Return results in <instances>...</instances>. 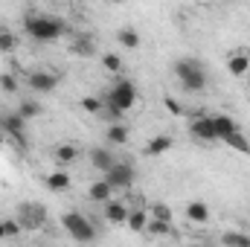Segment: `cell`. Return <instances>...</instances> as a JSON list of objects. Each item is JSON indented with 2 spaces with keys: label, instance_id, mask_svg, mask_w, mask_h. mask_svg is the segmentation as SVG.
Here are the masks:
<instances>
[{
  "label": "cell",
  "instance_id": "7c38bea8",
  "mask_svg": "<svg viewBox=\"0 0 250 247\" xmlns=\"http://www.w3.org/2000/svg\"><path fill=\"white\" fill-rule=\"evenodd\" d=\"M87 195H90V201L105 204V201H111V198H114V186L108 184L105 178H99V181H93V184L87 186Z\"/></svg>",
  "mask_w": 250,
  "mask_h": 247
},
{
  "label": "cell",
  "instance_id": "7402d4cb",
  "mask_svg": "<svg viewBox=\"0 0 250 247\" xmlns=\"http://www.w3.org/2000/svg\"><path fill=\"white\" fill-rule=\"evenodd\" d=\"M102 117H105L108 123H123L125 111H123V108H117L111 99H105V96H102Z\"/></svg>",
  "mask_w": 250,
  "mask_h": 247
},
{
  "label": "cell",
  "instance_id": "836d02e7",
  "mask_svg": "<svg viewBox=\"0 0 250 247\" xmlns=\"http://www.w3.org/2000/svg\"><path fill=\"white\" fill-rule=\"evenodd\" d=\"M0 239H6V224L0 221Z\"/></svg>",
  "mask_w": 250,
  "mask_h": 247
},
{
  "label": "cell",
  "instance_id": "5b68a950",
  "mask_svg": "<svg viewBox=\"0 0 250 247\" xmlns=\"http://www.w3.org/2000/svg\"><path fill=\"white\" fill-rule=\"evenodd\" d=\"M15 218L21 221V227H23V230H38V227H44L47 212H44V206H38V204H21Z\"/></svg>",
  "mask_w": 250,
  "mask_h": 247
},
{
  "label": "cell",
  "instance_id": "d4e9b609",
  "mask_svg": "<svg viewBox=\"0 0 250 247\" xmlns=\"http://www.w3.org/2000/svg\"><path fill=\"white\" fill-rule=\"evenodd\" d=\"M146 230H148L151 236H169V233H172V221H160V218H148V224H146Z\"/></svg>",
  "mask_w": 250,
  "mask_h": 247
},
{
  "label": "cell",
  "instance_id": "3957f363",
  "mask_svg": "<svg viewBox=\"0 0 250 247\" xmlns=\"http://www.w3.org/2000/svg\"><path fill=\"white\" fill-rule=\"evenodd\" d=\"M62 227L76 239V242H93V239H96V227H93V224L87 221V215H82V212H64Z\"/></svg>",
  "mask_w": 250,
  "mask_h": 247
},
{
  "label": "cell",
  "instance_id": "8d00e7d4",
  "mask_svg": "<svg viewBox=\"0 0 250 247\" xmlns=\"http://www.w3.org/2000/svg\"><path fill=\"white\" fill-rule=\"evenodd\" d=\"M224 3H233V0H224Z\"/></svg>",
  "mask_w": 250,
  "mask_h": 247
},
{
  "label": "cell",
  "instance_id": "277c9868",
  "mask_svg": "<svg viewBox=\"0 0 250 247\" xmlns=\"http://www.w3.org/2000/svg\"><path fill=\"white\" fill-rule=\"evenodd\" d=\"M105 99H111V102H114L117 108H123V111H131L134 102H137V87H134V82L120 79V82H114V87L105 93Z\"/></svg>",
  "mask_w": 250,
  "mask_h": 247
},
{
  "label": "cell",
  "instance_id": "8fae6325",
  "mask_svg": "<svg viewBox=\"0 0 250 247\" xmlns=\"http://www.w3.org/2000/svg\"><path fill=\"white\" fill-rule=\"evenodd\" d=\"M172 145H175V140H172L169 134H157V137H151V140L146 143V154H148V157H160V154L172 151Z\"/></svg>",
  "mask_w": 250,
  "mask_h": 247
},
{
  "label": "cell",
  "instance_id": "2e32d148",
  "mask_svg": "<svg viewBox=\"0 0 250 247\" xmlns=\"http://www.w3.org/2000/svg\"><path fill=\"white\" fill-rule=\"evenodd\" d=\"M187 218L192 224H207V221H209V206H207L204 201H189Z\"/></svg>",
  "mask_w": 250,
  "mask_h": 247
},
{
  "label": "cell",
  "instance_id": "4dcf8cb0",
  "mask_svg": "<svg viewBox=\"0 0 250 247\" xmlns=\"http://www.w3.org/2000/svg\"><path fill=\"white\" fill-rule=\"evenodd\" d=\"M15 47H18V38H15L12 32H6V29H3V32H0V53H3V56H9V53H15Z\"/></svg>",
  "mask_w": 250,
  "mask_h": 247
},
{
  "label": "cell",
  "instance_id": "d6a6232c",
  "mask_svg": "<svg viewBox=\"0 0 250 247\" xmlns=\"http://www.w3.org/2000/svg\"><path fill=\"white\" fill-rule=\"evenodd\" d=\"M163 105H166V111H169L172 117H181V114H184V105H181L178 99H172V96H166V99H163Z\"/></svg>",
  "mask_w": 250,
  "mask_h": 247
},
{
  "label": "cell",
  "instance_id": "484cf974",
  "mask_svg": "<svg viewBox=\"0 0 250 247\" xmlns=\"http://www.w3.org/2000/svg\"><path fill=\"white\" fill-rule=\"evenodd\" d=\"M102 67H105L108 73H123V56H117V53H105V56H102Z\"/></svg>",
  "mask_w": 250,
  "mask_h": 247
},
{
  "label": "cell",
  "instance_id": "30bf717a",
  "mask_svg": "<svg viewBox=\"0 0 250 247\" xmlns=\"http://www.w3.org/2000/svg\"><path fill=\"white\" fill-rule=\"evenodd\" d=\"M0 125H3V131H6L9 137H15V140H21V143H23V128H26V120H23L18 111L6 114V117L0 120Z\"/></svg>",
  "mask_w": 250,
  "mask_h": 247
},
{
  "label": "cell",
  "instance_id": "83f0119b",
  "mask_svg": "<svg viewBox=\"0 0 250 247\" xmlns=\"http://www.w3.org/2000/svg\"><path fill=\"white\" fill-rule=\"evenodd\" d=\"M79 108H82L84 114H102V99H99V96H84V99L79 102Z\"/></svg>",
  "mask_w": 250,
  "mask_h": 247
},
{
  "label": "cell",
  "instance_id": "cb8c5ba5",
  "mask_svg": "<svg viewBox=\"0 0 250 247\" xmlns=\"http://www.w3.org/2000/svg\"><path fill=\"white\" fill-rule=\"evenodd\" d=\"M117 41L123 44L125 50H137V47H140V35H137V29H128V26L117 32Z\"/></svg>",
  "mask_w": 250,
  "mask_h": 247
},
{
  "label": "cell",
  "instance_id": "e575fe53",
  "mask_svg": "<svg viewBox=\"0 0 250 247\" xmlns=\"http://www.w3.org/2000/svg\"><path fill=\"white\" fill-rule=\"evenodd\" d=\"M108 3H123V0H108Z\"/></svg>",
  "mask_w": 250,
  "mask_h": 247
},
{
  "label": "cell",
  "instance_id": "8992f818",
  "mask_svg": "<svg viewBox=\"0 0 250 247\" xmlns=\"http://www.w3.org/2000/svg\"><path fill=\"white\" fill-rule=\"evenodd\" d=\"M102 178L114 186V192H117V189L125 192V189H131V184H134V166H128V163H114Z\"/></svg>",
  "mask_w": 250,
  "mask_h": 247
},
{
  "label": "cell",
  "instance_id": "4fadbf2b",
  "mask_svg": "<svg viewBox=\"0 0 250 247\" xmlns=\"http://www.w3.org/2000/svg\"><path fill=\"white\" fill-rule=\"evenodd\" d=\"M114 163H117V157H114L108 148H93V151H90V166H93L96 172H102V175H105Z\"/></svg>",
  "mask_w": 250,
  "mask_h": 247
},
{
  "label": "cell",
  "instance_id": "d590c367",
  "mask_svg": "<svg viewBox=\"0 0 250 247\" xmlns=\"http://www.w3.org/2000/svg\"><path fill=\"white\" fill-rule=\"evenodd\" d=\"M248 84H250V70H248Z\"/></svg>",
  "mask_w": 250,
  "mask_h": 247
},
{
  "label": "cell",
  "instance_id": "d6986e66",
  "mask_svg": "<svg viewBox=\"0 0 250 247\" xmlns=\"http://www.w3.org/2000/svg\"><path fill=\"white\" fill-rule=\"evenodd\" d=\"M125 224H128V230L143 233V230H146V224H148V212H146V209H128Z\"/></svg>",
  "mask_w": 250,
  "mask_h": 247
},
{
  "label": "cell",
  "instance_id": "74e56055",
  "mask_svg": "<svg viewBox=\"0 0 250 247\" xmlns=\"http://www.w3.org/2000/svg\"><path fill=\"white\" fill-rule=\"evenodd\" d=\"M79 3H82V0H79Z\"/></svg>",
  "mask_w": 250,
  "mask_h": 247
},
{
  "label": "cell",
  "instance_id": "f1b7e54d",
  "mask_svg": "<svg viewBox=\"0 0 250 247\" xmlns=\"http://www.w3.org/2000/svg\"><path fill=\"white\" fill-rule=\"evenodd\" d=\"M18 114H21L23 120H32V117H38V114H41V105L26 99V102H21V105H18Z\"/></svg>",
  "mask_w": 250,
  "mask_h": 247
},
{
  "label": "cell",
  "instance_id": "7a4b0ae2",
  "mask_svg": "<svg viewBox=\"0 0 250 247\" xmlns=\"http://www.w3.org/2000/svg\"><path fill=\"white\" fill-rule=\"evenodd\" d=\"M175 76H178V82H181L184 90L198 93V90L207 87V73H204V67H201L198 59H181V62H175Z\"/></svg>",
  "mask_w": 250,
  "mask_h": 247
},
{
  "label": "cell",
  "instance_id": "9a60e30c",
  "mask_svg": "<svg viewBox=\"0 0 250 247\" xmlns=\"http://www.w3.org/2000/svg\"><path fill=\"white\" fill-rule=\"evenodd\" d=\"M53 160H56V163H62V166H70V163H76V160H79V148H76L73 143H62V145H56V148H53Z\"/></svg>",
  "mask_w": 250,
  "mask_h": 247
},
{
  "label": "cell",
  "instance_id": "6da1fadb",
  "mask_svg": "<svg viewBox=\"0 0 250 247\" xmlns=\"http://www.w3.org/2000/svg\"><path fill=\"white\" fill-rule=\"evenodd\" d=\"M23 29L32 41L38 44H53L64 35V23L56 18H44V15H26L23 18Z\"/></svg>",
  "mask_w": 250,
  "mask_h": 247
},
{
  "label": "cell",
  "instance_id": "44dd1931",
  "mask_svg": "<svg viewBox=\"0 0 250 247\" xmlns=\"http://www.w3.org/2000/svg\"><path fill=\"white\" fill-rule=\"evenodd\" d=\"M70 184H73V178H70L64 169L53 172V175H47V186H50L53 192H64V189H70Z\"/></svg>",
  "mask_w": 250,
  "mask_h": 247
},
{
  "label": "cell",
  "instance_id": "f546056e",
  "mask_svg": "<svg viewBox=\"0 0 250 247\" xmlns=\"http://www.w3.org/2000/svg\"><path fill=\"white\" fill-rule=\"evenodd\" d=\"M148 218H160V221H172V209L163 204V201H157V204H151V212H148Z\"/></svg>",
  "mask_w": 250,
  "mask_h": 247
},
{
  "label": "cell",
  "instance_id": "4316f807",
  "mask_svg": "<svg viewBox=\"0 0 250 247\" xmlns=\"http://www.w3.org/2000/svg\"><path fill=\"white\" fill-rule=\"evenodd\" d=\"M221 245H236V247H250V236L248 233H224Z\"/></svg>",
  "mask_w": 250,
  "mask_h": 247
},
{
  "label": "cell",
  "instance_id": "603a6c76",
  "mask_svg": "<svg viewBox=\"0 0 250 247\" xmlns=\"http://www.w3.org/2000/svg\"><path fill=\"white\" fill-rule=\"evenodd\" d=\"M73 53H79V56H93V53H96L93 38H90V35H76V41H73Z\"/></svg>",
  "mask_w": 250,
  "mask_h": 247
},
{
  "label": "cell",
  "instance_id": "ba28073f",
  "mask_svg": "<svg viewBox=\"0 0 250 247\" xmlns=\"http://www.w3.org/2000/svg\"><path fill=\"white\" fill-rule=\"evenodd\" d=\"M189 131H192V137L201 140V143H215V140H218V134H215V128H212V117H195L192 125H189Z\"/></svg>",
  "mask_w": 250,
  "mask_h": 247
},
{
  "label": "cell",
  "instance_id": "9c48e42d",
  "mask_svg": "<svg viewBox=\"0 0 250 247\" xmlns=\"http://www.w3.org/2000/svg\"><path fill=\"white\" fill-rule=\"evenodd\" d=\"M102 215H105V221L108 224H125V218H128V206H125V201H105V206H102Z\"/></svg>",
  "mask_w": 250,
  "mask_h": 247
},
{
  "label": "cell",
  "instance_id": "52a82bcc",
  "mask_svg": "<svg viewBox=\"0 0 250 247\" xmlns=\"http://www.w3.org/2000/svg\"><path fill=\"white\" fill-rule=\"evenodd\" d=\"M26 84H29L32 90H38V93H50V90L59 87V76H56V73H47V70H32V73L26 76Z\"/></svg>",
  "mask_w": 250,
  "mask_h": 247
},
{
  "label": "cell",
  "instance_id": "1f68e13d",
  "mask_svg": "<svg viewBox=\"0 0 250 247\" xmlns=\"http://www.w3.org/2000/svg\"><path fill=\"white\" fill-rule=\"evenodd\" d=\"M0 87H3L6 93H15V90H18V79H15L12 73H3V76H0Z\"/></svg>",
  "mask_w": 250,
  "mask_h": 247
},
{
  "label": "cell",
  "instance_id": "5bb4252c",
  "mask_svg": "<svg viewBox=\"0 0 250 247\" xmlns=\"http://www.w3.org/2000/svg\"><path fill=\"white\" fill-rule=\"evenodd\" d=\"M248 70H250V56L248 53H236V56L227 59V73H230V76L242 79V76H248Z\"/></svg>",
  "mask_w": 250,
  "mask_h": 247
},
{
  "label": "cell",
  "instance_id": "e0dca14e",
  "mask_svg": "<svg viewBox=\"0 0 250 247\" xmlns=\"http://www.w3.org/2000/svg\"><path fill=\"white\" fill-rule=\"evenodd\" d=\"M212 128H215L218 140H224L227 134L239 131V125H236V120H233V117H227V114H218V117H212Z\"/></svg>",
  "mask_w": 250,
  "mask_h": 247
},
{
  "label": "cell",
  "instance_id": "ffe728a7",
  "mask_svg": "<svg viewBox=\"0 0 250 247\" xmlns=\"http://www.w3.org/2000/svg\"><path fill=\"white\" fill-rule=\"evenodd\" d=\"M105 134H108V143H114V145H125L128 143V125L125 123H111Z\"/></svg>",
  "mask_w": 250,
  "mask_h": 247
},
{
  "label": "cell",
  "instance_id": "ac0fdd59",
  "mask_svg": "<svg viewBox=\"0 0 250 247\" xmlns=\"http://www.w3.org/2000/svg\"><path fill=\"white\" fill-rule=\"evenodd\" d=\"M221 143H227L233 151H239V154H250V140L242 134V131H233V134H227Z\"/></svg>",
  "mask_w": 250,
  "mask_h": 247
}]
</instances>
